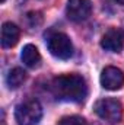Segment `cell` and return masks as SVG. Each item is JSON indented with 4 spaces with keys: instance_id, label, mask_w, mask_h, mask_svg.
Returning <instances> with one entry per match:
<instances>
[{
    "instance_id": "obj_1",
    "label": "cell",
    "mask_w": 124,
    "mask_h": 125,
    "mask_svg": "<svg viewBox=\"0 0 124 125\" xmlns=\"http://www.w3.org/2000/svg\"><path fill=\"white\" fill-rule=\"evenodd\" d=\"M51 93L57 100L79 103L88 96V86L79 74H63L53 80Z\"/></svg>"
},
{
    "instance_id": "obj_2",
    "label": "cell",
    "mask_w": 124,
    "mask_h": 125,
    "mask_svg": "<svg viewBox=\"0 0 124 125\" xmlns=\"http://www.w3.org/2000/svg\"><path fill=\"white\" fill-rule=\"evenodd\" d=\"M42 108L37 99H28L19 103L15 109V119L18 125H37L41 121Z\"/></svg>"
},
{
    "instance_id": "obj_3",
    "label": "cell",
    "mask_w": 124,
    "mask_h": 125,
    "mask_svg": "<svg viewBox=\"0 0 124 125\" xmlns=\"http://www.w3.org/2000/svg\"><path fill=\"white\" fill-rule=\"evenodd\" d=\"M93 109H95V114L107 124L114 125L120 122L123 118V105L117 99H111V97L99 99L95 103Z\"/></svg>"
},
{
    "instance_id": "obj_4",
    "label": "cell",
    "mask_w": 124,
    "mask_h": 125,
    "mask_svg": "<svg viewBox=\"0 0 124 125\" xmlns=\"http://www.w3.org/2000/svg\"><path fill=\"white\" fill-rule=\"evenodd\" d=\"M47 48L59 60H69L73 55V44L63 32H54L47 38Z\"/></svg>"
},
{
    "instance_id": "obj_5",
    "label": "cell",
    "mask_w": 124,
    "mask_h": 125,
    "mask_svg": "<svg viewBox=\"0 0 124 125\" xmlns=\"http://www.w3.org/2000/svg\"><path fill=\"white\" fill-rule=\"evenodd\" d=\"M91 0H69L66 6V15L73 22H83L91 16Z\"/></svg>"
},
{
    "instance_id": "obj_6",
    "label": "cell",
    "mask_w": 124,
    "mask_h": 125,
    "mask_svg": "<svg viewBox=\"0 0 124 125\" xmlns=\"http://www.w3.org/2000/svg\"><path fill=\"white\" fill-rule=\"evenodd\" d=\"M101 47L110 52H121L124 47V31L121 28H111L104 33Z\"/></svg>"
},
{
    "instance_id": "obj_7",
    "label": "cell",
    "mask_w": 124,
    "mask_h": 125,
    "mask_svg": "<svg viewBox=\"0 0 124 125\" xmlns=\"http://www.w3.org/2000/svg\"><path fill=\"white\" fill-rule=\"evenodd\" d=\"M101 84L107 90H118L124 84V73L117 67H105L101 73Z\"/></svg>"
},
{
    "instance_id": "obj_8",
    "label": "cell",
    "mask_w": 124,
    "mask_h": 125,
    "mask_svg": "<svg viewBox=\"0 0 124 125\" xmlns=\"http://www.w3.org/2000/svg\"><path fill=\"white\" fill-rule=\"evenodd\" d=\"M21 31L19 28L12 22H4L1 26V47L3 48H12L16 45L19 39Z\"/></svg>"
},
{
    "instance_id": "obj_9",
    "label": "cell",
    "mask_w": 124,
    "mask_h": 125,
    "mask_svg": "<svg viewBox=\"0 0 124 125\" xmlns=\"http://www.w3.org/2000/svg\"><path fill=\"white\" fill-rule=\"evenodd\" d=\"M21 58H22V61H24L25 65H28V67H31V68L38 67L39 62H41V55H39L38 48H37L35 45H31V44H28V45H25V47L22 48Z\"/></svg>"
},
{
    "instance_id": "obj_10",
    "label": "cell",
    "mask_w": 124,
    "mask_h": 125,
    "mask_svg": "<svg viewBox=\"0 0 124 125\" xmlns=\"http://www.w3.org/2000/svg\"><path fill=\"white\" fill-rule=\"evenodd\" d=\"M26 80V73L21 68V67H15L7 73L6 77V83L10 89H18L24 82Z\"/></svg>"
},
{
    "instance_id": "obj_11",
    "label": "cell",
    "mask_w": 124,
    "mask_h": 125,
    "mask_svg": "<svg viewBox=\"0 0 124 125\" xmlns=\"http://www.w3.org/2000/svg\"><path fill=\"white\" fill-rule=\"evenodd\" d=\"M57 125H88V122L82 116L72 115V116H64V118H62Z\"/></svg>"
},
{
    "instance_id": "obj_12",
    "label": "cell",
    "mask_w": 124,
    "mask_h": 125,
    "mask_svg": "<svg viewBox=\"0 0 124 125\" xmlns=\"http://www.w3.org/2000/svg\"><path fill=\"white\" fill-rule=\"evenodd\" d=\"M117 3H120V4H123L124 6V0H117Z\"/></svg>"
},
{
    "instance_id": "obj_13",
    "label": "cell",
    "mask_w": 124,
    "mask_h": 125,
    "mask_svg": "<svg viewBox=\"0 0 124 125\" xmlns=\"http://www.w3.org/2000/svg\"><path fill=\"white\" fill-rule=\"evenodd\" d=\"M0 1H1V3H4V1H6V0H0Z\"/></svg>"
}]
</instances>
